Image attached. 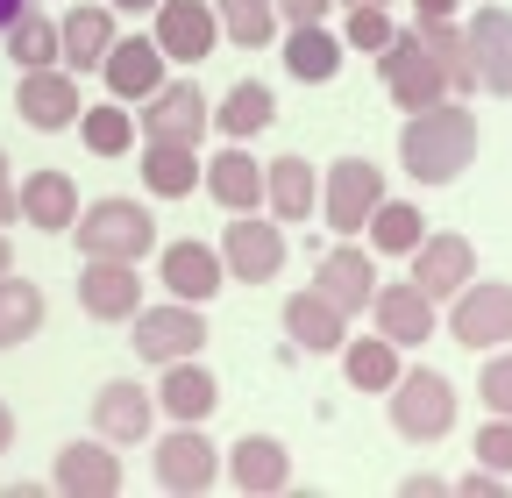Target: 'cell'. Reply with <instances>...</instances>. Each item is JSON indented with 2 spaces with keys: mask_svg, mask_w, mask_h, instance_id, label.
Returning a JSON list of instances; mask_svg holds the SVG:
<instances>
[{
  "mask_svg": "<svg viewBox=\"0 0 512 498\" xmlns=\"http://www.w3.org/2000/svg\"><path fill=\"white\" fill-rule=\"evenodd\" d=\"M420 43H427V57L441 65L448 93H477V72H470V50H463V29H456V15H441V22H420Z\"/></svg>",
  "mask_w": 512,
  "mask_h": 498,
  "instance_id": "e575fe53",
  "label": "cell"
},
{
  "mask_svg": "<svg viewBox=\"0 0 512 498\" xmlns=\"http://www.w3.org/2000/svg\"><path fill=\"white\" fill-rule=\"evenodd\" d=\"M477 399H484V413H505V420H512V356H491V349H484Z\"/></svg>",
  "mask_w": 512,
  "mask_h": 498,
  "instance_id": "ab89813d",
  "label": "cell"
},
{
  "mask_svg": "<svg viewBox=\"0 0 512 498\" xmlns=\"http://www.w3.org/2000/svg\"><path fill=\"white\" fill-rule=\"evenodd\" d=\"M377 72H384V93H392L406 114H420V107L448 100V79H441L434 57H427L420 29H392V43L377 50Z\"/></svg>",
  "mask_w": 512,
  "mask_h": 498,
  "instance_id": "52a82bcc",
  "label": "cell"
},
{
  "mask_svg": "<svg viewBox=\"0 0 512 498\" xmlns=\"http://www.w3.org/2000/svg\"><path fill=\"white\" fill-rule=\"evenodd\" d=\"M413 15L420 22H441V15H456V0H413Z\"/></svg>",
  "mask_w": 512,
  "mask_h": 498,
  "instance_id": "f6af8a7d",
  "label": "cell"
},
{
  "mask_svg": "<svg viewBox=\"0 0 512 498\" xmlns=\"http://www.w3.org/2000/svg\"><path fill=\"white\" fill-rule=\"evenodd\" d=\"M79 306L93 321H128L143 306V278H136V264H114V257H86V271H79Z\"/></svg>",
  "mask_w": 512,
  "mask_h": 498,
  "instance_id": "44dd1931",
  "label": "cell"
},
{
  "mask_svg": "<svg viewBox=\"0 0 512 498\" xmlns=\"http://www.w3.org/2000/svg\"><path fill=\"white\" fill-rule=\"evenodd\" d=\"M0 221H15V171H8V150H0Z\"/></svg>",
  "mask_w": 512,
  "mask_h": 498,
  "instance_id": "ee69618b",
  "label": "cell"
},
{
  "mask_svg": "<svg viewBox=\"0 0 512 498\" xmlns=\"http://www.w3.org/2000/svg\"><path fill=\"white\" fill-rule=\"evenodd\" d=\"M0 36H8V57H15V65L29 72V65H57V22L50 15H36V8H22L8 29H0Z\"/></svg>",
  "mask_w": 512,
  "mask_h": 498,
  "instance_id": "74e56055",
  "label": "cell"
},
{
  "mask_svg": "<svg viewBox=\"0 0 512 498\" xmlns=\"http://www.w3.org/2000/svg\"><path fill=\"white\" fill-rule=\"evenodd\" d=\"M285 257H292L285 221H264V207L235 214L228 235H221V271H228L235 285H271V278L285 271Z\"/></svg>",
  "mask_w": 512,
  "mask_h": 498,
  "instance_id": "277c9868",
  "label": "cell"
},
{
  "mask_svg": "<svg viewBox=\"0 0 512 498\" xmlns=\"http://www.w3.org/2000/svg\"><path fill=\"white\" fill-rule=\"evenodd\" d=\"M370 314H377V335H384V342H399V349L434 342V299H427L413 278L377 285V292H370Z\"/></svg>",
  "mask_w": 512,
  "mask_h": 498,
  "instance_id": "e0dca14e",
  "label": "cell"
},
{
  "mask_svg": "<svg viewBox=\"0 0 512 498\" xmlns=\"http://www.w3.org/2000/svg\"><path fill=\"white\" fill-rule=\"evenodd\" d=\"M399 164L420 178V185H456L470 164H477V114L456 107V100H434L406 121L399 136Z\"/></svg>",
  "mask_w": 512,
  "mask_h": 498,
  "instance_id": "6da1fadb",
  "label": "cell"
},
{
  "mask_svg": "<svg viewBox=\"0 0 512 498\" xmlns=\"http://www.w3.org/2000/svg\"><path fill=\"white\" fill-rule=\"evenodd\" d=\"M107 43H114V8H64L57 15V65L72 79H86L100 65Z\"/></svg>",
  "mask_w": 512,
  "mask_h": 498,
  "instance_id": "cb8c5ba5",
  "label": "cell"
},
{
  "mask_svg": "<svg viewBox=\"0 0 512 498\" xmlns=\"http://www.w3.org/2000/svg\"><path fill=\"white\" fill-rule=\"evenodd\" d=\"M43 285H29V278H15V271H0V349H22L36 328H43Z\"/></svg>",
  "mask_w": 512,
  "mask_h": 498,
  "instance_id": "d6a6232c",
  "label": "cell"
},
{
  "mask_svg": "<svg viewBox=\"0 0 512 498\" xmlns=\"http://www.w3.org/2000/svg\"><path fill=\"white\" fill-rule=\"evenodd\" d=\"M470 278H477V242H470V235H420V242H413V285H420L434 306H448Z\"/></svg>",
  "mask_w": 512,
  "mask_h": 498,
  "instance_id": "4fadbf2b",
  "label": "cell"
},
{
  "mask_svg": "<svg viewBox=\"0 0 512 498\" xmlns=\"http://www.w3.org/2000/svg\"><path fill=\"white\" fill-rule=\"evenodd\" d=\"M342 8H392V0H342Z\"/></svg>",
  "mask_w": 512,
  "mask_h": 498,
  "instance_id": "f907efd6",
  "label": "cell"
},
{
  "mask_svg": "<svg viewBox=\"0 0 512 498\" xmlns=\"http://www.w3.org/2000/svg\"><path fill=\"white\" fill-rule=\"evenodd\" d=\"M15 221H36L43 235H64L79 221V185L64 178V171H29L15 185Z\"/></svg>",
  "mask_w": 512,
  "mask_h": 498,
  "instance_id": "603a6c76",
  "label": "cell"
},
{
  "mask_svg": "<svg viewBox=\"0 0 512 498\" xmlns=\"http://www.w3.org/2000/svg\"><path fill=\"white\" fill-rule=\"evenodd\" d=\"M392 29H399V22L384 15V8H349V29H342V43H349V50H363V57H377L384 43H392Z\"/></svg>",
  "mask_w": 512,
  "mask_h": 498,
  "instance_id": "f35d334b",
  "label": "cell"
},
{
  "mask_svg": "<svg viewBox=\"0 0 512 498\" xmlns=\"http://www.w3.org/2000/svg\"><path fill=\"white\" fill-rule=\"evenodd\" d=\"M79 79L64 72V65H29L22 72V86H15V114L29 121L36 136H57V129H72L79 121Z\"/></svg>",
  "mask_w": 512,
  "mask_h": 498,
  "instance_id": "8fae6325",
  "label": "cell"
},
{
  "mask_svg": "<svg viewBox=\"0 0 512 498\" xmlns=\"http://www.w3.org/2000/svg\"><path fill=\"white\" fill-rule=\"evenodd\" d=\"M228 484L235 491H285L292 484V449L278 442V434H242V442L228 449Z\"/></svg>",
  "mask_w": 512,
  "mask_h": 498,
  "instance_id": "484cf974",
  "label": "cell"
},
{
  "mask_svg": "<svg viewBox=\"0 0 512 498\" xmlns=\"http://www.w3.org/2000/svg\"><path fill=\"white\" fill-rule=\"evenodd\" d=\"M150 399H157V413L200 427V420H214V406H221V378H214L200 356H178V363H164V378H157Z\"/></svg>",
  "mask_w": 512,
  "mask_h": 498,
  "instance_id": "2e32d148",
  "label": "cell"
},
{
  "mask_svg": "<svg viewBox=\"0 0 512 498\" xmlns=\"http://www.w3.org/2000/svg\"><path fill=\"white\" fill-rule=\"evenodd\" d=\"M463 50H470L477 93L512 100V8H484V15H470V22H463Z\"/></svg>",
  "mask_w": 512,
  "mask_h": 498,
  "instance_id": "5bb4252c",
  "label": "cell"
},
{
  "mask_svg": "<svg viewBox=\"0 0 512 498\" xmlns=\"http://www.w3.org/2000/svg\"><path fill=\"white\" fill-rule=\"evenodd\" d=\"M50 484H57L64 498H114V491H121V456H114V442H107V449H93V442H64Z\"/></svg>",
  "mask_w": 512,
  "mask_h": 498,
  "instance_id": "7402d4cb",
  "label": "cell"
},
{
  "mask_svg": "<svg viewBox=\"0 0 512 498\" xmlns=\"http://www.w3.org/2000/svg\"><path fill=\"white\" fill-rule=\"evenodd\" d=\"M150 43L164 50V65H207L214 43H221V22L207 0H157L150 8Z\"/></svg>",
  "mask_w": 512,
  "mask_h": 498,
  "instance_id": "9c48e42d",
  "label": "cell"
},
{
  "mask_svg": "<svg viewBox=\"0 0 512 498\" xmlns=\"http://www.w3.org/2000/svg\"><path fill=\"white\" fill-rule=\"evenodd\" d=\"M313 200H320V178H313L306 157L264 164V207H271V221H313Z\"/></svg>",
  "mask_w": 512,
  "mask_h": 498,
  "instance_id": "f546056e",
  "label": "cell"
},
{
  "mask_svg": "<svg viewBox=\"0 0 512 498\" xmlns=\"http://www.w3.org/2000/svg\"><path fill=\"white\" fill-rule=\"evenodd\" d=\"M278 121V93L264 86V79H235L228 93H221V107H214V129L228 136V143H249V136H264Z\"/></svg>",
  "mask_w": 512,
  "mask_h": 498,
  "instance_id": "f1b7e54d",
  "label": "cell"
},
{
  "mask_svg": "<svg viewBox=\"0 0 512 498\" xmlns=\"http://www.w3.org/2000/svg\"><path fill=\"white\" fill-rule=\"evenodd\" d=\"M313 292H320V299H335L349 321H356V314H370V292H377V257H370V249H356V242L328 249V257H320V271H313Z\"/></svg>",
  "mask_w": 512,
  "mask_h": 498,
  "instance_id": "d6986e66",
  "label": "cell"
},
{
  "mask_svg": "<svg viewBox=\"0 0 512 498\" xmlns=\"http://www.w3.org/2000/svg\"><path fill=\"white\" fill-rule=\"evenodd\" d=\"M200 178H207L214 207H228V214H249V207H264V164H256L242 143L214 150V157L200 164Z\"/></svg>",
  "mask_w": 512,
  "mask_h": 498,
  "instance_id": "d4e9b609",
  "label": "cell"
},
{
  "mask_svg": "<svg viewBox=\"0 0 512 498\" xmlns=\"http://www.w3.org/2000/svg\"><path fill=\"white\" fill-rule=\"evenodd\" d=\"M107 8H114V15H150L157 0H107Z\"/></svg>",
  "mask_w": 512,
  "mask_h": 498,
  "instance_id": "7dc6e473",
  "label": "cell"
},
{
  "mask_svg": "<svg viewBox=\"0 0 512 498\" xmlns=\"http://www.w3.org/2000/svg\"><path fill=\"white\" fill-rule=\"evenodd\" d=\"M15 449V413H8V399H0V456Z\"/></svg>",
  "mask_w": 512,
  "mask_h": 498,
  "instance_id": "bcb514c9",
  "label": "cell"
},
{
  "mask_svg": "<svg viewBox=\"0 0 512 498\" xmlns=\"http://www.w3.org/2000/svg\"><path fill=\"white\" fill-rule=\"evenodd\" d=\"M285 29H292V36H285V72L306 79V86H328V79L342 72L349 43L328 36V22H285Z\"/></svg>",
  "mask_w": 512,
  "mask_h": 498,
  "instance_id": "4316f807",
  "label": "cell"
},
{
  "mask_svg": "<svg viewBox=\"0 0 512 498\" xmlns=\"http://www.w3.org/2000/svg\"><path fill=\"white\" fill-rule=\"evenodd\" d=\"M22 8H29V0H0V29H8V22H15Z\"/></svg>",
  "mask_w": 512,
  "mask_h": 498,
  "instance_id": "c3c4849f",
  "label": "cell"
},
{
  "mask_svg": "<svg viewBox=\"0 0 512 498\" xmlns=\"http://www.w3.org/2000/svg\"><path fill=\"white\" fill-rule=\"evenodd\" d=\"M100 79H107L114 100H150L164 86V50L150 36H114L107 57H100Z\"/></svg>",
  "mask_w": 512,
  "mask_h": 498,
  "instance_id": "ffe728a7",
  "label": "cell"
},
{
  "mask_svg": "<svg viewBox=\"0 0 512 498\" xmlns=\"http://www.w3.org/2000/svg\"><path fill=\"white\" fill-rule=\"evenodd\" d=\"M207 121H214V107H207L200 86H192V79H164V86L143 100L136 136H143V143H185V150H200Z\"/></svg>",
  "mask_w": 512,
  "mask_h": 498,
  "instance_id": "ba28073f",
  "label": "cell"
},
{
  "mask_svg": "<svg viewBox=\"0 0 512 498\" xmlns=\"http://www.w3.org/2000/svg\"><path fill=\"white\" fill-rule=\"evenodd\" d=\"M384 200V171L370 164V157H342V164H328V178H320V214H328V228L335 235H363V221H370V207Z\"/></svg>",
  "mask_w": 512,
  "mask_h": 498,
  "instance_id": "30bf717a",
  "label": "cell"
},
{
  "mask_svg": "<svg viewBox=\"0 0 512 498\" xmlns=\"http://www.w3.org/2000/svg\"><path fill=\"white\" fill-rule=\"evenodd\" d=\"M448 342L463 349H505L512 342V285L505 278H470L456 299H448Z\"/></svg>",
  "mask_w": 512,
  "mask_h": 498,
  "instance_id": "8992f818",
  "label": "cell"
},
{
  "mask_svg": "<svg viewBox=\"0 0 512 498\" xmlns=\"http://www.w3.org/2000/svg\"><path fill=\"white\" fill-rule=\"evenodd\" d=\"M157 278H164V292H171V299H185V306H214V299H221V285H228L221 249H207L200 235L164 242V249H157Z\"/></svg>",
  "mask_w": 512,
  "mask_h": 498,
  "instance_id": "7c38bea8",
  "label": "cell"
},
{
  "mask_svg": "<svg viewBox=\"0 0 512 498\" xmlns=\"http://www.w3.org/2000/svg\"><path fill=\"white\" fill-rule=\"evenodd\" d=\"M0 271H15V242L8 235H0Z\"/></svg>",
  "mask_w": 512,
  "mask_h": 498,
  "instance_id": "681fc988",
  "label": "cell"
},
{
  "mask_svg": "<svg viewBox=\"0 0 512 498\" xmlns=\"http://www.w3.org/2000/svg\"><path fill=\"white\" fill-rule=\"evenodd\" d=\"M285 335L299 349H313V356H328V349L349 342V314H342L335 299H320V292H292L285 299Z\"/></svg>",
  "mask_w": 512,
  "mask_h": 498,
  "instance_id": "83f0119b",
  "label": "cell"
},
{
  "mask_svg": "<svg viewBox=\"0 0 512 498\" xmlns=\"http://www.w3.org/2000/svg\"><path fill=\"white\" fill-rule=\"evenodd\" d=\"M143 185H150V200L200 193V157H192L185 143H143Z\"/></svg>",
  "mask_w": 512,
  "mask_h": 498,
  "instance_id": "1f68e13d",
  "label": "cell"
},
{
  "mask_svg": "<svg viewBox=\"0 0 512 498\" xmlns=\"http://www.w3.org/2000/svg\"><path fill=\"white\" fill-rule=\"evenodd\" d=\"M363 228H370V242H377V257H413V242L427 235V214L406 207V200H377Z\"/></svg>",
  "mask_w": 512,
  "mask_h": 498,
  "instance_id": "836d02e7",
  "label": "cell"
},
{
  "mask_svg": "<svg viewBox=\"0 0 512 498\" xmlns=\"http://www.w3.org/2000/svg\"><path fill=\"white\" fill-rule=\"evenodd\" d=\"M384 399H392V427L406 442H441V434L456 427V413H463V392L448 385L441 370H399Z\"/></svg>",
  "mask_w": 512,
  "mask_h": 498,
  "instance_id": "3957f363",
  "label": "cell"
},
{
  "mask_svg": "<svg viewBox=\"0 0 512 498\" xmlns=\"http://www.w3.org/2000/svg\"><path fill=\"white\" fill-rule=\"evenodd\" d=\"M505 484H512L505 470H484V463H477V470H470V477H463L456 491H470V498H505Z\"/></svg>",
  "mask_w": 512,
  "mask_h": 498,
  "instance_id": "b9f144b4",
  "label": "cell"
},
{
  "mask_svg": "<svg viewBox=\"0 0 512 498\" xmlns=\"http://www.w3.org/2000/svg\"><path fill=\"white\" fill-rule=\"evenodd\" d=\"M399 342H384V335H349L342 342V378H349V392H392V378H399Z\"/></svg>",
  "mask_w": 512,
  "mask_h": 498,
  "instance_id": "4dcf8cb0",
  "label": "cell"
},
{
  "mask_svg": "<svg viewBox=\"0 0 512 498\" xmlns=\"http://www.w3.org/2000/svg\"><path fill=\"white\" fill-rule=\"evenodd\" d=\"M214 22H221V36L242 43V50H264V43L278 36V8H271V0H214Z\"/></svg>",
  "mask_w": 512,
  "mask_h": 498,
  "instance_id": "8d00e7d4",
  "label": "cell"
},
{
  "mask_svg": "<svg viewBox=\"0 0 512 498\" xmlns=\"http://www.w3.org/2000/svg\"><path fill=\"white\" fill-rule=\"evenodd\" d=\"M150 449H157V484H164V491H178V498H185V491H214V484H221V456L207 449V434H200V427H185V420H178L164 442H150Z\"/></svg>",
  "mask_w": 512,
  "mask_h": 498,
  "instance_id": "9a60e30c",
  "label": "cell"
},
{
  "mask_svg": "<svg viewBox=\"0 0 512 498\" xmlns=\"http://www.w3.org/2000/svg\"><path fill=\"white\" fill-rule=\"evenodd\" d=\"M128 349H136L143 363H178V356H200L207 349V314L200 306H185V299H164V306H136V314H128Z\"/></svg>",
  "mask_w": 512,
  "mask_h": 498,
  "instance_id": "5b68a950",
  "label": "cell"
},
{
  "mask_svg": "<svg viewBox=\"0 0 512 498\" xmlns=\"http://www.w3.org/2000/svg\"><path fill=\"white\" fill-rule=\"evenodd\" d=\"M79 242V257H114V264H143L150 257V242H157V221H150V207L143 200H93V214L79 207V221L64 228Z\"/></svg>",
  "mask_w": 512,
  "mask_h": 498,
  "instance_id": "7a4b0ae2",
  "label": "cell"
},
{
  "mask_svg": "<svg viewBox=\"0 0 512 498\" xmlns=\"http://www.w3.org/2000/svg\"><path fill=\"white\" fill-rule=\"evenodd\" d=\"M477 463L512 477V420H505V413H491V420L477 427Z\"/></svg>",
  "mask_w": 512,
  "mask_h": 498,
  "instance_id": "60d3db41",
  "label": "cell"
},
{
  "mask_svg": "<svg viewBox=\"0 0 512 498\" xmlns=\"http://www.w3.org/2000/svg\"><path fill=\"white\" fill-rule=\"evenodd\" d=\"M72 129H79V143L93 157H128V150H136V114H128V107H79Z\"/></svg>",
  "mask_w": 512,
  "mask_h": 498,
  "instance_id": "d590c367",
  "label": "cell"
},
{
  "mask_svg": "<svg viewBox=\"0 0 512 498\" xmlns=\"http://www.w3.org/2000/svg\"><path fill=\"white\" fill-rule=\"evenodd\" d=\"M150 413H157V399H150L143 385H128V378H114V385L93 392V434H100V442H114V449L150 442Z\"/></svg>",
  "mask_w": 512,
  "mask_h": 498,
  "instance_id": "ac0fdd59",
  "label": "cell"
},
{
  "mask_svg": "<svg viewBox=\"0 0 512 498\" xmlns=\"http://www.w3.org/2000/svg\"><path fill=\"white\" fill-rule=\"evenodd\" d=\"M271 8H278V22H328L335 0H271Z\"/></svg>",
  "mask_w": 512,
  "mask_h": 498,
  "instance_id": "7bdbcfd3",
  "label": "cell"
}]
</instances>
